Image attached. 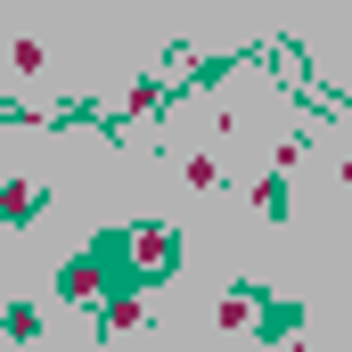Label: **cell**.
I'll return each instance as SVG.
<instances>
[{
	"mask_svg": "<svg viewBox=\"0 0 352 352\" xmlns=\"http://www.w3.org/2000/svg\"><path fill=\"white\" fill-rule=\"evenodd\" d=\"M66 295L90 303V295H98V263H74V270H66Z\"/></svg>",
	"mask_w": 352,
	"mask_h": 352,
	"instance_id": "2",
	"label": "cell"
},
{
	"mask_svg": "<svg viewBox=\"0 0 352 352\" xmlns=\"http://www.w3.org/2000/svg\"><path fill=\"white\" fill-rule=\"evenodd\" d=\"M131 263L148 270V278H156V270H173V230H140V238H131Z\"/></svg>",
	"mask_w": 352,
	"mask_h": 352,
	"instance_id": "1",
	"label": "cell"
}]
</instances>
